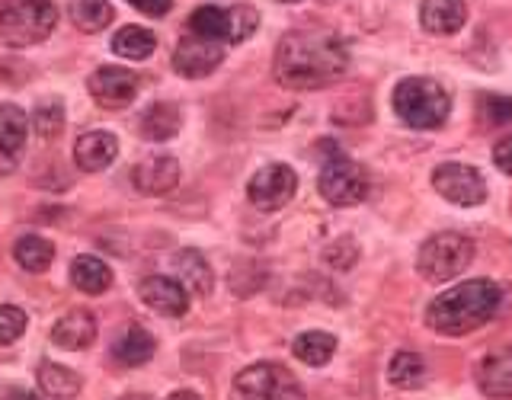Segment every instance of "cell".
<instances>
[{
    "mask_svg": "<svg viewBox=\"0 0 512 400\" xmlns=\"http://www.w3.org/2000/svg\"><path fill=\"white\" fill-rule=\"evenodd\" d=\"M349 71L343 39L324 29H295L279 42L272 74L285 90H324Z\"/></svg>",
    "mask_w": 512,
    "mask_h": 400,
    "instance_id": "6da1fadb",
    "label": "cell"
},
{
    "mask_svg": "<svg viewBox=\"0 0 512 400\" xmlns=\"http://www.w3.org/2000/svg\"><path fill=\"white\" fill-rule=\"evenodd\" d=\"M503 288L490 279H471L448 288L439 298H432L426 308V327L439 336H468L500 314Z\"/></svg>",
    "mask_w": 512,
    "mask_h": 400,
    "instance_id": "7a4b0ae2",
    "label": "cell"
},
{
    "mask_svg": "<svg viewBox=\"0 0 512 400\" xmlns=\"http://www.w3.org/2000/svg\"><path fill=\"white\" fill-rule=\"evenodd\" d=\"M394 112L410 128H439L452 112V100L439 80L407 77L394 90Z\"/></svg>",
    "mask_w": 512,
    "mask_h": 400,
    "instance_id": "3957f363",
    "label": "cell"
},
{
    "mask_svg": "<svg viewBox=\"0 0 512 400\" xmlns=\"http://www.w3.org/2000/svg\"><path fill=\"white\" fill-rule=\"evenodd\" d=\"M58 7L52 0H7L0 7V39L10 48L39 45L55 32Z\"/></svg>",
    "mask_w": 512,
    "mask_h": 400,
    "instance_id": "277c9868",
    "label": "cell"
},
{
    "mask_svg": "<svg viewBox=\"0 0 512 400\" xmlns=\"http://www.w3.org/2000/svg\"><path fill=\"white\" fill-rule=\"evenodd\" d=\"M471 263H474V240L455 231L432 234L420 247V253H416V272L426 282H448L461 276Z\"/></svg>",
    "mask_w": 512,
    "mask_h": 400,
    "instance_id": "5b68a950",
    "label": "cell"
},
{
    "mask_svg": "<svg viewBox=\"0 0 512 400\" xmlns=\"http://www.w3.org/2000/svg\"><path fill=\"white\" fill-rule=\"evenodd\" d=\"M231 400H308V394L285 365L256 362L234 378Z\"/></svg>",
    "mask_w": 512,
    "mask_h": 400,
    "instance_id": "8992f818",
    "label": "cell"
},
{
    "mask_svg": "<svg viewBox=\"0 0 512 400\" xmlns=\"http://www.w3.org/2000/svg\"><path fill=\"white\" fill-rule=\"evenodd\" d=\"M317 189L333 208H352L368 196V173L356 160H349L343 154H330L327 164L320 167Z\"/></svg>",
    "mask_w": 512,
    "mask_h": 400,
    "instance_id": "52a82bcc",
    "label": "cell"
},
{
    "mask_svg": "<svg viewBox=\"0 0 512 400\" xmlns=\"http://www.w3.org/2000/svg\"><path fill=\"white\" fill-rule=\"evenodd\" d=\"M432 189H436L442 199L461 208H474L487 199L484 173L468 164H455V160H448V164H439L432 170Z\"/></svg>",
    "mask_w": 512,
    "mask_h": 400,
    "instance_id": "ba28073f",
    "label": "cell"
},
{
    "mask_svg": "<svg viewBox=\"0 0 512 400\" xmlns=\"http://www.w3.org/2000/svg\"><path fill=\"white\" fill-rule=\"evenodd\" d=\"M295 192H298V176L288 164H266L247 183V199L260 212H279V208H285L295 199Z\"/></svg>",
    "mask_w": 512,
    "mask_h": 400,
    "instance_id": "9c48e42d",
    "label": "cell"
},
{
    "mask_svg": "<svg viewBox=\"0 0 512 400\" xmlns=\"http://www.w3.org/2000/svg\"><path fill=\"white\" fill-rule=\"evenodd\" d=\"M87 90L103 109H125L138 96V74L116 64H103L87 80Z\"/></svg>",
    "mask_w": 512,
    "mask_h": 400,
    "instance_id": "30bf717a",
    "label": "cell"
},
{
    "mask_svg": "<svg viewBox=\"0 0 512 400\" xmlns=\"http://www.w3.org/2000/svg\"><path fill=\"white\" fill-rule=\"evenodd\" d=\"M221 61H224L221 42L202 39V36H186V39H180V45H176V52H173V68H176V74H183L189 80L208 77Z\"/></svg>",
    "mask_w": 512,
    "mask_h": 400,
    "instance_id": "8fae6325",
    "label": "cell"
},
{
    "mask_svg": "<svg viewBox=\"0 0 512 400\" xmlns=\"http://www.w3.org/2000/svg\"><path fill=\"white\" fill-rule=\"evenodd\" d=\"M180 176H183L180 160L170 154H154V157H144L141 164H135L132 183L144 196H167V192L180 183Z\"/></svg>",
    "mask_w": 512,
    "mask_h": 400,
    "instance_id": "7c38bea8",
    "label": "cell"
},
{
    "mask_svg": "<svg viewBox=\"0 0 512 400\" xmlns=\"http://www.w3.org/2000/svg\"><path fill=\"white\" fill-rule=\"evenodd\" d=\"M138 295L148 308L160 317H183L189 311V292L180 279L170 276H148L138 285Z\"/></svg>",
    "mask_w": 512,
    "mask_h": 400,
    "instance_id": "4fadbf2b",
    "label": "cell"
},
{
    "mask_svg": "<svg viewBox=\"0 0 512 400\" xmlns=\"http://www.w3.org/2000/svg\"><path fill=\"white\" fill-rule=\"evenodd\" d=\"M119 154V138L112 132H87L74 144V164L84 173H100L106 170Z\"/></svg>",
    "mask_w": 512,
    "mask_h": 400,
    "instance_id": "5bb4252c",
    "label": "cell"
},
{
    "mask_svg": "<svg viewBox=\"0 0 512 400\" xmlns=\"http://www.w3.org/2000/svg\"><path fill=\"white\" fill-rule=\"evenodd\" d=\"M468 20L464 0H423L420 4V23L432 36H452Z\"/></svg>",
    "mask_w": 512,
    "mask_h": 400,
    "instance_id": "9a60e30c",
    "label": "cell"
},
{
    "mask_svg": "<svg viewBox=\"0 0 512 400\" xmlns=\"http://www.w3.org/2000/svg\"><path fill=\"white\" fill-rule=\"evenodd\" d=\"M96 340V320L90 311H68L64 317L55 320V327H52V343L61 346V349H87L93 346Z\"/></svg>",
    "mask_w": 512,
    "mask_h": 400,
    "instance_id": "2e32d148",
    "label": "cell"
},
{
    "mask_svg": "<svg viewBox=\"0 0 512 400\" xmlns=\"http://www.w3.org/2000/svg\"><path fill=\"white\" fill-rule=\"evenodd\" d=\"M173 272L183 282L186 292L192 295H208L215 288V272L199 250H180L173 256Z\"/></svg>",
    "mask_w": 512,
    "mask_h": 400,
    "instance_id": "e0dca14e",
    "label": "cell"
},
{
    "mask_svg": "<svg viewBox=\"0 0 512 400\" xmlns=\"http://www.w3.org/2000/svg\"><path fill=\"white\" fill-rule=\"evenodd\" d=\"M157 349V340L144 330L141 324H128L119 336L116 343H112V356H116L119 365H128V368H138L144 362H151Z\"/></svg>",
    "mask_w": 512,
    "mask_h": 400,
    "instance_id": "ac0fdd59",
    "label": "cell"
},
{
    "mask_svg": "<svg viewBox=\"0 0 512 400\" xmlns=\"http://www.w3.org/2000/svg\"><path fill=\"white\" fill-rule=\"evenodd\" d=\"M477 384L487 397H512V349L490 352L477 368Z\"/></svg>",
    "mask_w": 512,
    "mask_h": 400,
    "instance_id": "d6986e66",
    "label": "cell"
},
{
    "mask_svg": "<svg viewBox=\"0 0 512 400\" xmlns=\"http://www.w3.org/2000/svg\"><path fill=\"white\" fill-rule=\"evenodd\" d=\"M180 125H183V112L176 103H154L141 112V119H138V132L141 138H148V141H167L173 138L176 132H180Z\"/></svg>",
    "mask_w": 512,
    "mask_h": 400,
    "instance_id": "ffe728a7",
    "label": "cell"
},
{
    "mask_svg": "<svg viewBox=\"0 0 512 400\" xmlns=\"http://www.w3.org/2000/svg\"><path fill=\"white\" fill-rule=\"evenodd\" d=\"M39 388L42 394H48L52 400H71L80 394V388H84V381H80L77 372H71V368H64L58 362H42L39 365Z\"/></svg>",
    "mask_w": 512,
    "mask_h": 400,
    "instance_id": "44dd1931",
    "label": "cell"
},
{
    "mask_svg": "<svg viewBox=\"0 0 512 400\" xmlns=\"http://www.w3.org/2000/svg\"><path fill=\"white\" fill-rule=\"evenodd\" d=\"M71 282L84 295H103L112 285V269L96 256H77L71 263Z\"/></svg>",
    "mask_w": 512,
    "mask_h": 400,
    "instance_id": "7402d4cb",
    "label": "cell"
},
{
    "mask_svg": "<svg viewBox=\"0 0 512 400\" xmlns=\"http://www.w3.org/2000/svg\"><path fill=\"white\" fill-rule=\"evenodd\" d=\"M29 135V122L26 112L20 106H0V154L4 157H16L23 151Z\"/></svg>",
    "mask_w": 512,
    "mask_h": 400,
    "instance_id": "603a6c76",
    "label": "cell"
},
{
    "mask_svg": "<svg viewBox=\"0 0 512 400\" xmlns=\"http://www.w3.org/2000/svg\"><path fill=\"white\" fill-rule=\"evenodd\" d=\"M189 29L192 36L212 39V42H231V10L221 7H199L189 16Z\"/></svg>",
    "mask_w": 512,
    "mask_h": 400,
    "instance_id": "cb8c5ba5",
    "label": "cell"
},
{
    "mask_svg": "<svg viewBox=\"0 0 512 400\" xmlns=\"http://www.w3.org/2000/svg\"><path fill=\"white\" fill-rule=\"evenodd\" d=\"M13 260L20 263L26 272H45L55 260V244H52V240L39 237V234H26V237L16 240Z\"/></svg>",
    "mask_w": 512,
    "mask_h": 400,
    "instance_id": "d4e9b609",
    "label": "cell"
},
{
    "mask_svg": "<svg viewBox=\"0 0 512 400\" xmlns=\"http://www.w3.org/2000/svg\"><path fill=\"white\" fill-rule=\"evenodd\" d=\"M292 352L304 362V365H311V368H320V365H327L333 359V352H336V336L333 333H324V330H308V333H301L298 340L292 343Z\"/></svg>",
    "mask_w": 512,
    "mask_h": 400,
    "instance_id": "484cf974",
    "label": "cell"
},
{
    "mask_svg": "<svg viewBox=\"0 0 512 400\" xmlns=\"http://www.w3.org/2000/svg\"><path fill=\"white\" fill-rule=\"evenodd\" d=\"M154 48H157V36L151 29H141V26H125L112 36V52H116L119 58H128V61L151 58Z\"/></svg>",
    "mask_w": 512,
    "mask_h": 400,
    "instance_id": "4316f807",
    "label": "cell"
},
{
    "mask_svg": "<svg viewBox=\"0 0 512 400\" xmlns=\"http://www.w3.org/2000/svg\"><path fill=\"white\" fill-rule=\"evenodd\" d=\"M68 13L80 32H103L112 23V16H116L109 0H71Z\"/></svg>",
    "mask_w": 512,
    "mask_h": 400,
    "instance_id": "83f0119b",
    "label": "cell"
},
{
    "mask_svg": "<svg viewBox=\"0 0 512 400\" xmlns=\"http://www.w3.org/2000/svg\"><path fill=\"white\" fill-rule=\"evenodd\" d=\"M388 381L394 384V388L400 391H416L423 388L426 381V362L416 356V352H397V356L391 359L388 365Z\"/></svg>",
    "mask_w": 512,
    "mask_h": 400,
    "instance_id": "f1b7e54d",
    "label": "cell"
},
{
    "mask_svg": "<svg viewBox=\"0 0 512 400\" xmlns=\"http://www.w3.org/2000/svg\"><path fill=\"white\" fill-rule=\"evenodd\" d=\"M32 125H36L39 138H58L64 128V106L58 96H48L32 112Z\"/></svg>",
    "mask_w": 512,
    "mask_h": 400,
    "instance_id": "f546056e",
    "label": "cell"
},
{
    "mask_svg": "<svg viewBox=\"0 0 512 400\" xmlns=\"http://www.w3.org/2000/svg\"><path fill=\"white\" fill-rule=\"evenodd\" d=\"M29 317L16 304H0V346H13L26 333Z\"/></svg>",
    "mask_w": 512,
    "mask_h": 400,
    "instance_id": "4dcf8cb0",
    "label": "cell"
},
{
    "mask_svg": "<svg viewBox=\"0 0 512 400\" xmlns=\"http://www.w3.org/2000/svg\"><path fill=\"white\" fill-rule=\"evenodd\" d=\"M256 29H260V13H256V7H250V4L231 7V45L247 42Z\"/></svg>",
    "mask_w": 512,
    "mask_h": 400,
    "instance_id": "1f68e13d",
    "label": "cell"
},
{
    "mask_svg": "<svg viewBox=\"0 0 512 400\" xmlns=\"http://www.w3.org/2000/svg\"><path fill=\"white\" fill-rule=\"evenodd\" d=\"M484 112L490 125L512 122V96H484Z\"/></svg>",
    "mask_w": 512,
    "mask_h": 400,
    "instance_id": "d6a6232c",
    "label": "cell"
},
{
    "mask_svg": "<svg viewBox=\"0 0 512 400\" xmlns=\"http://www.w3.org/2000/svg\"><path fill=\"white\" fill-rule=\"evenodd\" d=\"M493 164L500 167L503 173H509V176H512V135H509V138H503V141L493 148Z\"/></svg>",
    "mask_w": 512,
    "mask_h": 400,
    "instance_id": "836d02e7",
    "label": "cell"
},
{
    "mask_svg": "<svg viewBox=\"0 0 512 400\" xmlns=\"http://www.w3.org/2000/svg\"><path fill=\"white\" fill-rule=\"evenodd\" d=\"M128 4L141 13H148V16H164V13H170L173 0H128Z\"/></svg>",
    "mask_w": 512,
    "mask_h": 400,
    "instance_id": "e575fe53",
    "label": "cell"
},
{
    "mask_svg": "<svg viewBox=\"0 0 512 400\" xmlns=\"http://www.w3.org/2000/svg\"><path fill=\"white\" fill-rule=\"evenodd\" d=\"M167 400H202L199 394H192V391H173Z\"/></svg>",
    "mask_w": 512,
    "mask_h": 400,
    "instance_id": "d590c367",
    "label": "cell"
},
{
    "mask_svg": "<svg viewBox=\"0 0 512 400\" xmlns=\"http://www.w3.org/2000/svg\"><path fill=\"white\" fill-rule=\"evenodd\" d=\"M10 400H39V397L29 391H16V394H10Z\"/></svg>",
    "mask_w": 512,
    "mask_h": 400,
    "instance_id": "8d00e7d4",
    "label": "cell"
},
{
    "mask_svg": "<svg viewBox=\"0 0 512 400\" xmlns=\"http://www.w3.org/2000/svg\"><path fill=\"white\" fill-rule=\"evenodd\" d=\"M122 400H151V397H141V394H132V397H122Z\"/></svg>",
    "mask_w": 512,
    "mask_h": 400,
    "instance_id": "74e56055",
    "label": "cell"
},
{
    "mask_svg": "<svg viewBox=\"0 0 512 400\" xmlns=\"http://www.w3.org/2000/svg\"><path fill=\"white\" fill-rule=\"evenodd\" d=\"M282 4H298V0H282Z\"/></svg>",
    "mask_w": 512,
    "mask_h": 400,
    "instance_id": "f35d334b",
    "label": "cell"
}]
</instances>
